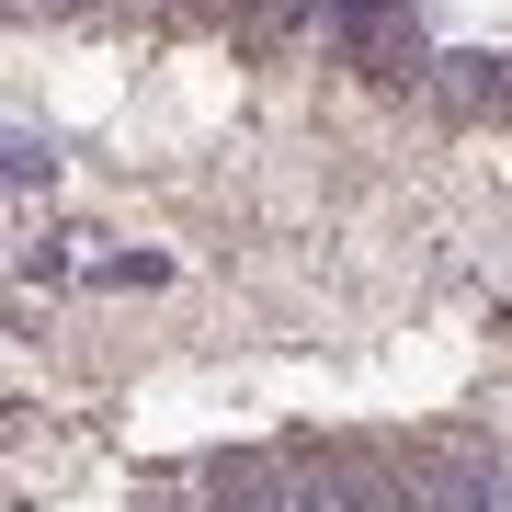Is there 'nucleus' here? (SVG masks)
<instances>
[{
  "label": "nucleus",
  "mask_w": 512,
  "mask_h": 512,
  "mask_svg": "<svg viewBox=\"0 0 512 512\" xmlns=\"http://www.w3.org/2000/svg\"><path fill=\"white\" fill-rule=\"evenodd\" d=\"M205 512H296V456H262V444H228V456H194L183 467Z\"/></svg>",
  "instance_id": "obj_3"
},
{
  "label": "nucleus",
  "mask_w": 512,
  "mask_h": 512,
  "mask_svg": "<svg viewBox=\"0 0 512 512\" xmlns=\"http://www.w3.org/2000/svg\"><path fill=\"white\" fill-rule=\"evenodd\" d=\"M137 512H205V490H194V478H171V490H148Z\"/></svg>",
  "instance_id": "obj_4"
},
{
  "label": "nucleus",
  "mask_w": 512,
  "mask_h": 512,
  "mask_svg": "<svg viewBox=\"0 0 512 512\" xmlns=\"http://www.w3.org/2000/svg\"><path fill=\"white\" fill-rule=\"evenodd\" d=\"M296 512H410V478H399V456L319 444V456H296Z\"/></svg>",
  "instance_id": "obj_2"
},
{
  "label": "nucleus",
  "mask_w": 512,
  "mask_h": 512,
  "mask_svg": "<svg viewBox=\"0 0 512 512\" xmlns=\"http://www.w3.org/2000/svg\"><path fill=\"white\" fill-rule=\"evenodd\" d=\"M399 478H410V512H512V444H490V433L410 444Z\"/></svg>",
  "instance_id": "obj_1"
}]
</instances>
